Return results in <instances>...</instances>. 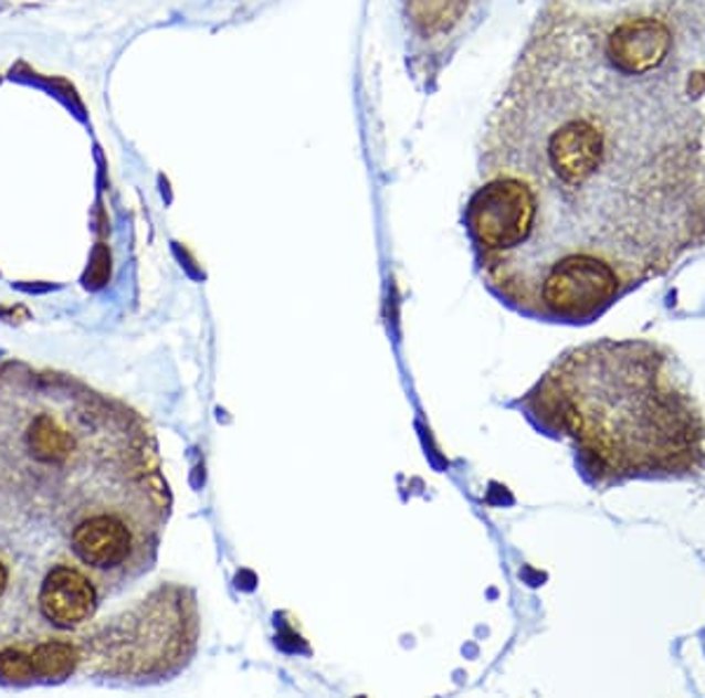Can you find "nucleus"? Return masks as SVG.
Listing matches in <instances>:
<instances>
[{"mask_svg":"<svg viewBox=\"0 0 705 698\" xmlns=\"http://www.w3.org/2000/svg\"><path fill=\"white\" fill-rule=\"evenodd\" d=\"M41 569L0 546V649L41 631L35 610V585Z\"/></svg>","mask_w":705,"mask_h":698,"instance_id":"5","label":"nucleus"},{"mask_svg":"<svg viewBox=\"0 0 705 698\" xmlns=\"http://www.w3.org/2000/svg\"><path fill=\"white\" fill-rule=\"evenodd\" d=\"M536 426L574 445L592 485L705 473V416L675 356L649 339L571 348L523 398Z\"/></svg>","mask_w":705,"mask_h":698,"instance_id":"3","label":"nucleus"},{"mask_svg":"<svg viewBox=\"0 0 705 698\" xmlns=\"http://www.w3.org/2000/svg\"><path fill=\"white\" fill-rule=\"evenodd\" d=\"M170 506L139 412L71 374L0 360V546L45 567L90 525L170 518Z\"/></svg>","mask_w":705,"mask_h":698,"instance_id":"2","label":"nucleus"},{"mask_svg":"<svg viewBox=\"0 0 705 698\" xmlns=\"http://www.w3.org/2000/svg\"><path fill=\"white\" fill-rule=\"evenodd\" d=\"M577 3H581V6H600V8H617V6L625 8V6L638 3V0H577Z\"/></svg>","mask_w":705,"mask_h":698,"instance_id":"7","label":"nucleus"},{"mask_svg":"<svg viewBox=\"0 0 705 698\" xmlns=\"http://www.w3.org/2000/svg\"><path fill=\"white\" fill-rule=\"evenodd\" d=\"M466 231L519 316L590 325L705 247V89L656 3H550L485 125Z\"/></svg>","mask_w":705,"mask_h":698,"instance_id":"1","label":"nucleus"},{"mask_svg":"<svg viewBox=\"0 0 705 698\" xmlns=\"http://www.w3.org/2000/svg\"><path fill=\"white\" fill-rule=\"evenodd\" d=\"M705 89V0H654Z\"/></svg>","mask_w":705,"mask_h":698,"instance_id":"6","label":"nucleus"},{"mask_svg":"<svg viewBox=\"0 0 705 698\" xmlns=\"http://www.w3.org/2000/svg\"><path fill=\"white\" fill-rule=\"evenodd\" d=\"M102 600L99 585L76 562L60 558L41 569L35 585L41 631L78 633L95 618Z\"/></svg>","mask_w":705,"mask_h":698,"instance_id":"4","label":"nucleus"},{"mask_svg":"<svg viewBox=\"0 0 705 698\" xmlns=\"http://www.w3.org/2000/svg\"><path fill=\"white\" fill-rule=\"evenodd\" d=\"M24 3H35V0H24Z\"/></svg>","mask_w":705,"mask_h":698,"instance_id":"8","label":"nucleus"}]
</instances>
